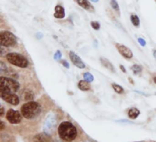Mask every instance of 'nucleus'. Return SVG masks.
<instances>
[{"label": "nucleus", "mask_w": 156, "mask_h": 142, "mask_svg": "<svg viewBox=\"0 0 156 142\" xmlns=\"http://www.w3.org/2000/svg\"><path fill=\"white\" fill-rule=\"evenodd\" d=\"M58 135L66 141H72L77 136V129L71 123L63 122L58 127Z\"/></svg>", "instance_id": "1"}, {"label": "nucleus", "mask_w": 156, "mask_h": 142, "mask_svg": "<svg viewBox=\"0 0 156 142\" xmlns=\"http://www.w3.org/2000/svg\"><path fill=\"white\" fill-rule=\"evenodd\" d=\"M40 106L38 103L34 102V101H29L28 103H26L22 107H21V113L22 116L27 119H31L36 118L37 116L39 115L40 113Z\"/></svg>", "instance_id": "2"}, {"label": "nucleus", "mask_w": 156, "mask_h": 142, "mask_svg": "<svg viewBox=\"0 0 156 142\" xmlns=\"http://www.w3.org/2000/svg\"><path fill=\"white\" fill-rule=\"evenodd\" d=\"M19 88V84L10 78H0V93H13L15 94Z\"/></svg>", "instance_id": "3"}, {"label": "nucleus", "mask_w": 156, "mask_h": 142, "mask_svg": "<svg viewBox=\"0 0 156 142\" xmlns=\"http://www.w3.org/2000/svg\"><path fill=\"white\" fill-rule=\"evenodd\" d=\"M6 59L11 64H13L15 66H18V67H21V68H26L28 65L27 60L24 56H22V55H20L18 53H14V52L8 53L6 55Z\"/></svg>", "instance_id": "4"}, {"label": "nucleus", "mask_w": 156, "mask_h": 142, "mask_svg": "<svg viewBox=\"0 0 156 142\" xmlns=\"http://www.w3.org/2000/svg\"><path fill=\"white\" fill-rule=\"evenodd\" d=\"M16 43V36L9 31H2L0 34V44L3 47L13 46Z\"/></svg>", "instance_id": "5"}, {"label": "nucleus", "mask_w": 156, "mask_h": 142, "mask_svg": "<svg viewBox=\"0 0 156 142\" xmlns=\"http://www.w3.org/2000/svg\"><path fill=\"white\" fill-rule=\"evenodd\" d=\"M0 95L2 97V99H4L5 102L11 104V105H14V106H16L18 105L19 103V98L17 95H16L15 94L13 93H0Z\"/></svg>", "instance_id": "6"}, {"label": "nucleus", "mask_w": 156, "mask_h": 142, "mask_svg": "<svg viewBox=\"0 0 156 142\" xmlns=\"http://www.w3.org/2000/svg\"><path fill=\"white\" fill-rule=\"evenodd\" d=\"M6 119L12 124H17L21 121V115L13 109H10L6 113Z\"/></svg>", "instance_id": "7"}, {"label": "nucleus", "mask_w": 156, "mask_h": 142, "mask_svg": "<svg viewBox=\"0 0 156 142\" xmlns=\"http://www.w3.org/2000/svg\"><path fill=\"white\" fill-rule=\"evenodd\" d=\"M116 48L118 49L119 52L125 58L127 59H131L133 57V51L126 46L124 45H122V44H117L116 45Z\"/></svg>", "instance_id": "8"}, {"label": "nucleus", "mask_w": 156, "mask_h": 142, "mask_svg": "<svg viewBox=\"0 0 156 142\" xmlns=\"http://www.w3.org/2000/svg\"><path fill=\"white\" fill-rule=\"evenodd\" d=\"M69 57H70V60H71V62H72V63L75 65V66H77L78 68H85V64H84V62H82V60L77 55V54H75L74 52H69Z\"/></svg>", "instance_id": "9"}, {"label": "nucleus", "mask_w": 156, "mask_h": 142, "mask_svg": "<svg viewBox=\"0 0 156 142\" xmlns=\"http://www.w3.org/2000/svg\"><path fill=\"white\" fill-rule=\"evenodd\" d=\"M56 127V119L54 117H49L46 123H45V131L46 133H50V131H52L54 129V128Z\"/></svg>", "instance_id": "10"}, {"label": "nucleus", "mask_w": 156, "mask_h": 142, "mask_svg": "<svg viewBox=\"0 0 156 142\" xmlns=\"http://www.w3.org/2000/svg\"><path fill=\"white\" fill-rule=\"evenodd\" d=\"M49 140V136L47 133H40L34 137V142H48Z\"/></svg>", "instance_id": "11"}, {"label": "nucleus", "mask_w": 156, "mask_h": 142, "mask_svg": "<svg viewBox=\"0 0 156 142\" xmlns=\"http://www.w3.org/2000/svg\"><path fill=\"white\" fill-rule=\"evenodd\" d=\"M54 17L56 18H63L65 17V11L64 8L61 6H56L55 7V13H54Z\"/></svg>", "instance_id": "12"}, {"label": "nucleus", "mask_w": 156, "mask_h": 142, "mask_svg": "<svg viewBox=\"0 0 156 142\" xmlns=\"http://www.w3.org/2000/svg\"><path fill=\"white\" fill-rule=\"evenodd\" d=\"M79 6H80L81 7L87 9V10H90V11H92L93 10V7L90 4V2L88 0H75Z\"/></svg>", "instance_id": "13"}, {"label": "nucleus", "mask_w": 156, "mask_h": 142, "mask_svg": "<svg viewBox=\"0 0 156 142\" xmlns=\"http://www.w3.org/2000/svg\"><path fill=\"white\" fill-rule=\"evenodd\" d=\"M79 88L82 91H88L90 89V83L85 81V80H82V81H80L79 82V84H78Z\"/></svg>", "instance_id": "14"}, {"label": "nucleus", "mask_w": 156, "mask_h": 142, "mask_svg": "<svg viewBox=\"0 0 156 142\" xmlns=\"http://www.w3.org/2000/svg\"><path fill=\"white\" fill-rule=\"evenodd\" d=\"M101 64H102L105 68H107V69L111 70L112 72H115L113 65H112V63L107 60V59H105V58H101Z\"/></svg>", "instance_id": "15"}, {"label": "nucleus", "mask_w": 156, "mask_h": 142, "mask_svg": "<svg viewBox=\"0 0 156 142\" xmlns=\"http://www.w3.org/2000/svg\"><path fill=\"white\" fill-rule=\"evenodd\" d=\"M128 115H129V118H130L135 119V118L140 115V111H139V109H137V108H131L130 111H129V113H128Z\"/></svg>", "instance_id": "16"}, {"label": "nucleus", "mask_w": 156, "mask_h": 142, "mask_svg": "<svg viewBox=\"0 0 156 142\" xmlns=\"http://www.w3.org/2000/svg\"><path fill=\"white\" fill-rule=\"evenodd\" d=\"M131 20H132L133 24L135 27H139V26H140V19H139L138 16H136V15H132V16H131Z\"/></svg>", "instance_id": "17"}, {"label": "nucleus", "mask_w": 156, "mask_h": 142, "mask_svg": "<svg viewBox=\"0 0 156 142\" xmlns=\"http://www.w3.org/2000/svg\"><path fill=\"white\" fill-rule=\"evenodd\" d=\"M112 87H113V89H114V91L116 92V93H118V94H122L123 93V88L122 87V86H120V85H118V84H112Z\"/></svg>", "instance_id": "18"}, {"label": "nucleus", "mask_w": 156, "mask_h": 142, "mask_svg": "<svg viewBox=\"0 0 156 142\" xmlns=\"http://www.w3.org/2000/svg\"><path fill=\"white\" fill-rule=\"evenodd\" d=\"M83 76H84V80L87 81V82H89V83H91V82L93 81V76H92V74L90 73H85L83 74Z\"/></svg>", "instance_id": "19"}, {"label": "nucleus", "mask_w": 156, "mask_h": 142, "mask_svg": "<svg viewBox=\"0 0 156 142\" xmlns=\"http://www.w3.org/2000/svg\"><path fill=\"white\" fill-rule=\"evenodd\" d=\"M111 6H112V8L114 10H116L117 12H120V7H119V5L116 0H111Z\"/></svg>", "instance_id": "20"}, {"label": "nucleus", "mask_w": 156, "mask_h": 142, "mask_svg": "<svg viewBox=\"0 0 156 142\" xmlns=\"http://www.w3.org/2000/svg\"><path fill=\"white\" fill-rule=\"evenodd\" d=\"M132 70L133 71V73H136V74H138L139 73H141L142 72V67L141 66H139V65H133V67H132Z\"/></svg>", "instance_id": "21"}, {"label": "nucleus", "mask_w": 156, "mask_h": 142, "mask_svg": "<svg viewBox=\"0 0 156 142\" xmlns=\"http://www.w3.org/2000/svg\"><path fill=\"white\" fill-rule=\"evenodd\" d=\"M33 97H34V95H33L32 92H30V91H27V92L25 93V99H26V100L29 101V100L33 99Z\"/></svg>", "instance_id": "22"}, {"label": "nucleus", "mask_w": 156, "mask_h": 142, "mask_svg": "<svg viewBox=\"0 0 156 142\" xmlns=\"http://www.w3.org/2000/svg\"><path fill=\"white\" fill-rule=\"evenodd\" d=\"M91 27H92L94 29H96V30L100 29V28H101L100 23H99V22H97V21H92V22H91Z\"/></svg>", "instance_id": "23"}, {"label": "nucleus", "mask_w": 156, "mask_h": 142, "mask_svg": "<svg viewBox=\"0 0 156 142\" xmlns=\"http://www.w3.org/2000/svg\"><path fill=\"white\" fill-rule=\"evenodd\" d=\"M54 58H55V60H57V61L60 60V58H61V52H60L59 50H58V51L56 52V54H55Z\"/></svg>", "instance_id": "24"}, {"label": "nucleus", "mask_w": 156, "mask_h": 142, "mask_svg": "<svg viewBox=\"0 0 156 142\" xmlns=\"http://www.w3.org/2000/svg\"><path fill=\"white\" fill-rule=\"evenodd\" d=\"M138 42H139L142 46H145V45H146L145 40H144V39H142V38H139V39H138Z\"/></svg>", "instance_id": "25"}, {"label": "nucleus", "mask_w": 156, "mask_h": 142, "mask_svg": "<svg viewBox=\"0 0 156 142\" xmlns=\"http://www.w3.org/2000/svg\"><path fill=\"white\" fill-rule=\"evenodd\" d=\"M61 63H62L66 68H69V63H68L66 61H61Z\"/></svg>", "instance_id": "26"}, {"label": "nucleus", "mask_w": 156, "mask_h": 142, "mask_svg": "<svg viewBox=\"0 0 156 142\" xmlns=\"http://www.w3.org/2000/svg\"><path fill=\"white\" fill-rule=\"evenodd\" d=\"M121 69H122V72L126 73V70H125V68H124V67H123L122 65H121Z\"/></svg>", "instance_id": "27"}, {"label": "nucleus", "mask_w": 156, "mask_h": 142, "mask_svg": "<svg viewBox=\"0 0 156 142\" xmlns=\"http://www.w3.org/2000/svg\"><path fill=\"white\" fill-rule=\"evenodd\" d=\"M3 113H4V109H3V108H1V112H0V115L2 116V115H3Z\"/></svg>", "instance_id": "28"}, {"label": "nucleus", "mask_w": 156, "mask_h": 142, "mask_svg": "<svg viewBox=\"0 0 156 142\" xmlns=\"http://www.w3.org/2000/svg\"><path fill=\"white\" fill-rule=\"evenodd\" d=\"M3 128H4V123L2 122V123H1V129H3Z\"/></svg>", "instance_id": "29"}, {"label": "nucleus", "mask_w": 156, "mask_h": 142, "mask_svg": "<svg viewBox=\"0 0 156 142\" xmlns=\"http://www.w3.org/2000/svg\"><path fill=\"white\" fill-rule=\"evenodd\" d=\"M154 57L156 58V50H154Z\"/></svg>", "instance_id": "30"}, {"label": "nucleus", "mask_w": 156, "mask_h": 142, "mask_svg": "<svg viewBox=\"0 0 156 142\" xmlns=\"http://www.w3.org/2000/svg\"><path fill=\"white\" fill-rule=\"evenodd\" d=\"M91 1H92V2H94V3H96V2H98L99 0H91Z\"/></svg>", "instance_id": "31"}, {"label": "nucleus", "mask_w": 156, "mask_h": 142, "mask_svg": "<svg viewBox=\"0 0 156 142\" xmlns=\"http://www.w3.org/2000/svg\"><path fill=\"white\" fill-rule=\"evenodd\" d=\"M154 82H155V84H156V76L154 77Z\"/></svg>", "instance_id": "32"}]
</instances>
